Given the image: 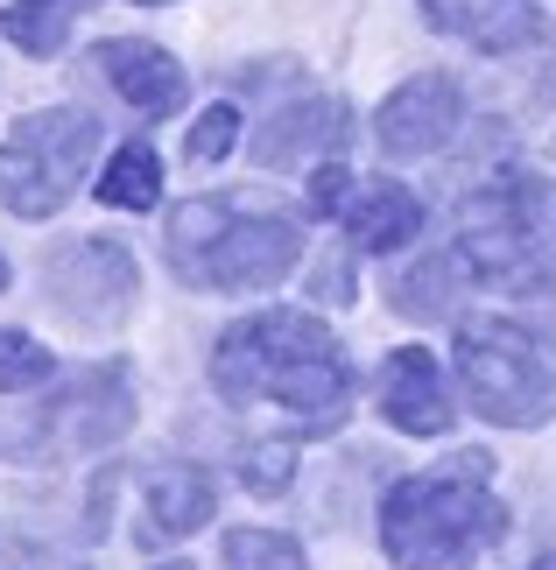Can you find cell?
Listing matches in <instances>:
<instances>
[{"instance_id": "484cf974", "label": "cell", "mask_w": 556, "mask_h": 570, "mask_svg": "<svg viewBox=\"0 0 556 570\" xmlns=\"http://www.w3.org/2000/svg\"><path fill=\"white\" fill-rule=\"evenodd\" d=\"M155 570H191V563H155Z\"/></svg>"}, {"instance_id": "7c38bea8", "label": "cell", "mask_w": 556, "mask_h": 570, "mask_svg": "<svg viewBox=\"0 0 556 570\" xmlns=\"http://www.w3.org/2000/svg\"><path fill=\"white\" fill-rule=\"evenodd\" d=\"M422 14H430L443 36L472 42L486 57H507V50H521V42L543 36L536 0H422Z\"/></svg>"}, {"instance_id": "cb8c5ba5", "label": "cell", "mask_w": 556, "mask_h": 570, "mask_svg": "<svg viewBox=\"0 0 556 570\" xmlns=\"http://www.w3.org/2000/svg\"><path fill=\"white\" fill-rule=\"evenodd\" d=\"M0 296H8V261H0Z\"/></svg>"}, {"instance_id": "ffe728a7", "label": "cell", "mask_w": 556, "mask_h": 570, "mask_svg": "<svg viewBox=\"0 0 556 570\" xmlns=\"http://www.w3.org/2000/svg\"><path fill=\"white\" fill-rule=\"evenodd\" d=\"M42 381H50V353H42L29 332H8V324H0V394L42 387Z\"/></svg>"}, {"instance_id": "4316f807", "label": "cell", "mask_w": 556, "mask_h": 570, "mask_svg": "<svg viewBox=\"0 0 556 570\" xmlns=\"http://www.w3.org/2000/svg\"><path fill=\"white\" fill-rule=\"evenodd\" d=\"M536 570H556V557H543V563H536Z\"/></svg>"}, {"instance_id": "52a82bcc", "label": "cell", "mask_w": 556, "mask_h": 570, "mask_svg": "<svg viewBox=\"0 0 556 570\" xmlns=\"http://www.w3.org/2000/svg\"><path fill=\"white\" fill-rule=\"evenodd\" d=\"M42 282H50L57 317L85 324V332H99V324H120L127 303H135V289H142L135 261H127V247H114V239H71L64 254H50Z\"/></svg>"}, {"instance_id": "9a60e30c", "label": "cell", "mask_w": 556, "mask_h": 570, "mask_svg": "<svg viewBox=\"0 0 556 570\" xmlns=\"http://www.w3.org/2000/svg\"><path fill=\"white\" fill-rule=\"evenodd\" d=\"M64 444L71 451H99L114 444V436L135 423V402H127V366H106V374H85L71 387V402H64Z\"/></svg>"}, {"instance_id": "277c9868", "label": "cell", "mask_w": 556, "mask_h": 570, "mask_svg": "<svg viewBox=\"0 0 556 570\" xmlns=\"http://www.w3.org/2000/svg\"><path fill=\"white\" fill-rule=\"evenodd\" d=\"M303 233L289 212H247V197H191L169 212V268L191 289L254 296L296 268Z\"/></svg>"}, {"instance_id": "4fadbf2b", "label": "cell", "mask_w": 556, "mask_h": 570, "mask_svg": "<svg viewBox=\"0 0 556 570\" xmlns=\"http://www.w3.org/2000/svg\"><path fill=\"white\" fill-rule=\"evenodd\" d=\"M339 226L352 233V247L360 254H394V247H409V239L422 233V205H416V190L402 184H360L339 205Z\"/></svg>"}, {"instance_id": "ac0fdd59", "label": "cell", "mask_w": 556, "mask_h": 570, "mask_svg": "<svg viewBox=\"0 0 556 570\" xmlns=\"http://www.w3.org/2000/svg\"><path fill=\"white\" fill-rule=\"evenodd\" d=\"M458 275H465L458 254H422L416 268L394 282V311L402 317H443L458 303Z\"/></svg>"}, {"instance_id": "7a4b0ae2", "label": "cell", "mask_w": 556, "mask_h": 570, "mask_svg": "<svg viewBox=\"0 0 556 570\" xmlns=\"http://www.w3.org/2000/svg\"><path fill=\"white\" fill-rule=\"evenodd\" d=\"M500 508L486 487V451H458L437 472H409L381 500V550L394 570H472L500 542Z\"/></svg>"}, {"instance_id": "d6986e66", "label": "cell", "mask_w": 556, "mask_h": 570, "mask_svg": "<svg viewBox=\"0 0 556 570\" xmlns=\"http://www.w3.org/2000/svg\"><path fill=\"white\" fill-rule=\"evenodd\" d=\"M226 570H310L303 550L275 529H233L226 535Z\"/></svg>"}, {"instance_id": "9c48e42d", "label": "cell", "mask_w": 556, "mask_h": 570, "mask_svg": "<svg viewBox=\"0 0 556 570\" xmlns=\"http://www.w3.org/2000/svg\"><path fill=\"white\" fill-rule=\"evenodd\" d=\"M381 415L394 430H409V436H443L458 423L437 353H422V345H394V353L381 360Z\"/></svg>"}, {"instance_id": "8992f818", "label": "cell", "mask_w": 556, "mask_h": 570, "mask_svg": "<svg viewBox=\"0 0 556 570\" xmlns=\"http://www.w3.org/2000/svg\"><path fill=\"white\" fill-rule=\"evenodd\" d=\"M92 148H99V120L92 114H78V106L29 114L8 141H0V205H8L14 218L64 212V197L78 190Z\"/></svg>"}, {"instance_id": "6da1fadb", "label": "cell", "mask_w": 556, "mask_h": 570, "mask_svg": "<svg viewBox=\"0 0 556 570\" xmlns=\"http://www.w3.org/2000/svg\"><path fill=\"white\" fill-rule=\"evenodd\" d=\"M212 387L233 409H275L296 430H339L352 374L339 338L303 311H261L212 345Z\"/></svg>"}, {"instance_id": "5b68a950", "label": "cell", "mask_w": 556, "mask_h": 570, "mask_svg": "<svg viewBox=\"0 0 556 570\" xmlns=\"http://www.w3.org/2000/svg\"><path fill=\"white\" fill-rule=\"evenodd\" d=\"M458 381L486 423L500 430H536L556 415V366L536 332L515 317H465L458 324Z\"/></svg>"}, {"instance_id": "7402d4cb", "label": "cell", "mask_w": 556, "mask_h": 570, "mask_svg": "<svg viewBox=\"0 0 556 570\" xmlns=\"http://www.w3.org/2000/svg\"><path fill=\"white\" fill-rule=\"evenodd\" d=\"M233 141H240V114H233V106H212V114L191 127L184 156H191L197 169H205V163H218V156H233Z\"/></svg>"}, {"instance_id": "8fae6325", "label": "cell", "mask_w": 556, "mask_h": 570, "mask_svg": "<svg viewBox=\"0 0 556 570\" xmlns=\"http://www.w3.org/2000/svg\"><path fill=\"white\" fill-rule=\"evenodd\" d=\"M218 487L205 465H155L142 479V542H184L212 521Z\"/></svg>"}, {"instance_id": "5bb4252c", "label": "cell", "mask_w": 556, "mask_h": 570, "mask_svg": "<svg viewBox=\"0 0 556 570\" xmlns=\"http://www.w3.org/2000/svg\"><path fill=\"white\" fill-rule=\"evenodd\" d=\"M339 141H345V106L339 99H303V106H289V114H275L269 127H261L254 163L261 169H289L303 156L324 163V148H339Z\"/></svg>"}, {"instance_id": "e0dca14e", "label": "cell", "mask_w": 556, "mask_h": 570, "mask_svg": "<svg viewBox=\"0 0 556 570\" xmlns=\"http://www.w3.org/2000/svg\"><path fill=\"white\" fill-rule=\"evenodd\" d=\"M155 197H163V156H155V141L114 148V163L99 169V205H114V212H148Z\"/></svg>"}, {"instance_id": "30bf717a", "label": "cell", "mask_w": 556, "mask_h": 570, "mask_svg": "<svg viewBox=\"0 0 556 570\" xmlns=\"http://www.w3.org/2000/svg\"><path fill=\"white\" fill-rule=\"evenodd\" d=\"M92 63L106 71V85H114L135 114H148V120H169L176 106L191 99L184 63H176L169 50H155V42H142V36H106L92 50Z\"/></svg>"}, {"instance_id": "ba28073f", "label": "cell", "mask_w": 556, "mask_h": 570, "mask_svg": "<svg viewBox=\"0 0 556 570\" xmlns=\"http://www.w3.org/2000/svg\"><path fill=\"white\" fill-rule=\"evenodd\" d=\"M458 120H465V92H458V78H443V71H416L409 85H394V92L381 99L373 141H381V156H394V163H409V156H437V148L458 135Z\"/></svg>"}, {"instance_id": "3957f363", "label": "cell", "mask_w": 556, "mask_h": 570, "mask_svg": "<svg viewBox=\"0 0 556 570\" xmlns=\"http://www.w3.org/2000/svg\"><path fill=\"white\" fill-rule=\"evenodd\" d=\"M465 275L507 296H549L556 289V190L536 169H500L458 205V247Z\"/></svg>"}, {"instance_id": "d4e9b609", "label": "cell", "mask_w": 556, "mask_h": 570, "mask_svg": "<svg viewBox=\"0 0 556 570\" xmlns=\"http://www.w3.org/2000/svg\"><path fill=\"white\" fill-rule=\"evenodd\" d=\"M135 8H169V0H135Z\"/></svg>"}, {"instance_id": "603a6c76", "label": "cell", "mask_w": 556, "mask_h": 570, "mask_svg": "<svg viewBox=\"0 0 556 570\" xmlns=\"http://www.w3.org/2000/svg\"><path fill=\"white\" fill-rule=\"evenodd\" d=\"M352 197V177L339 163H310V212H324V218H339V205Z\"/></svg>"}, {"instance_id": "44dd1931", "label": "cell", "mask_w": 556, "mask_h": 570, "mask_svg": "<svg viewBox=\"0 0 556 570\" xmlns=\"http://www.w3.org/2000/svg\"><path fill=\"white\" fill-rule=\"evenodd\" d=\"M240 479H247V493L269 500V493H282L289 479H296V451L289 444H247L240 451Z\"/></svg>"}, {"instance_id": "2e32d148", "label": "cell", "mask_w": 556, "mask_h": 570, "mask_svg": "<svg viewBox=\"0 0 556 570\" xmlns=\"http://www.w3.org/2000/svg\"><path fill=\"white\" fill-rule=\"evenodd\" d=\"M85 8H92V0H14V8L0 14V36H8L21 57H57Z\"/></svg>"}]
</instances>
